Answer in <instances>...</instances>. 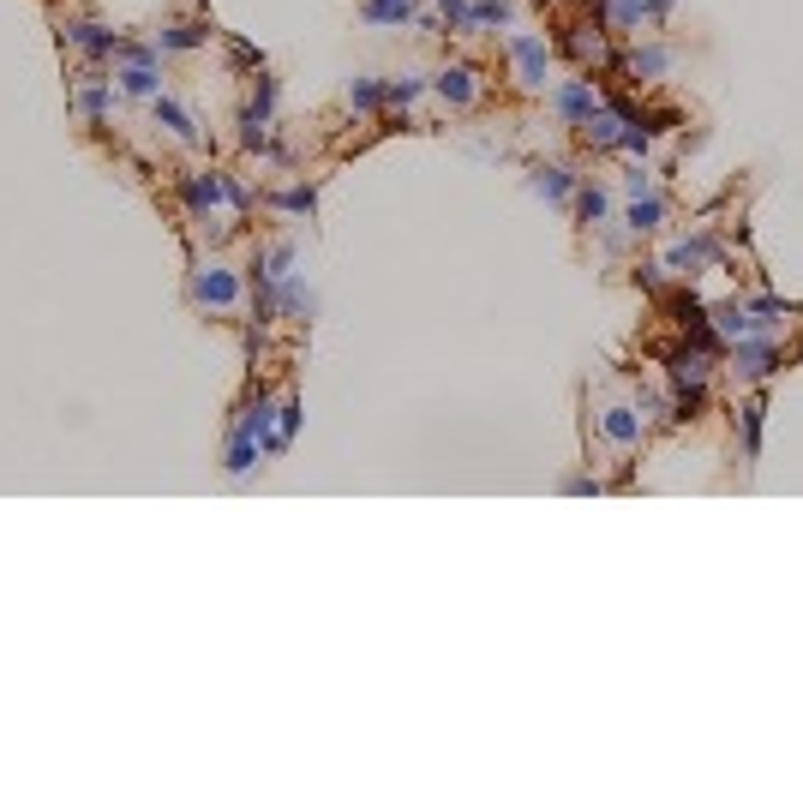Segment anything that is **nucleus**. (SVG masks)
<instances>
[{"label": "nucleus", "mask_w": 803, "mask_h": 797, "mask_svg": "<svg viewBox=\"0 0 803 797\" xmlns=\"http://www.w3.org/2000/svg\"><path fill=\"white\" fill-rule=\"evenodd\" d=\"M180 198H186L192 216H210V210H246V204H252L246 186L228 180V174H186V180H180Z\"/></svg>", "instance_id": "obj_1"}, {"label": "nucleus", "mask_w": 803, "mask_h": 797, "mask_svg": "<svg viewBox=\"0 0 803 797\" xmlns=\"http://www.w3.org/2000/svg\"><path fill=\"white\" fill-rule=\"evenodd\" d=\"M192 306H204V312H234V306H240V270H234V264H198V270H192Z\"/></svg>", "instance_id": "obj_2"}, {"label": "nucleus", "mask_w": 803, "mask_h": 797, "mask_svg": "<svg viewBox=\"0 0 803 797\" xmlns=\"http://www.w3.org/2000/svg\"><path fill=\"white\" fill-rule=\"evenodd\" d=\"M726 360H732V372H738L744 384H768V378L786 366V354H780L768 336H744V342H732V348H726Z\"/></svg>", "instance_id": "obj_3"}, {"label": "nucleus", "mask_w": 803, "mask_h": 797, "mask_svg": "<svg viewBox=\"0 0 803 797\" xmlns=\"http://www.w3.org/2000/svg\"><path fill=\"white\" fill-rule=\"evenodd\" d=\"M510 60H516V78L528 90H546V66H552V48L540 36H510Z\"/></svg>", "instance_id": "obj_4"}, {"label": "nucleus", "mask_w": 803, "mask_h": 797, "mask_svg": "<svg viewBox=\"0 0 803 797\" xmlns=\"http://www.w3.org/2000/svg\"><path fill=\"white\" fill-rule=\"evenodd\" d=\"M714 258H720V240H714V234H690V240H678V246L666 252V270H678V276H702Z\"/></svg>", "instance_id": "obj_5"}, {"label": "nucleus", "mask_w": 803, "mask_h": 797, "mask_svg": "<svg viewBox=\"0 0 803 797\" xmlns=\"http://www.w3.org/2000/svg\"><path fill=\"white\" fill-rule=\"evenodd\" d=\"M600 438L618 444V450L642 444V408H636V402H612V408H600Z\"/></svg>", "instance_id": "obj_6"}, {"label": "nucleus", "mask_w": 803, "mask_h": 797, "mask_svg": "<svg viewBox=\"0 0 803 797\" xmlns=\"http://www.w3.org/2000/svg\"><path fill=\"white\" fill-rule=\"evenodd\" d=\"M120 66H114V78H120V90L126 96H162V78H156V60H144V54H114Z\"/></svg>", "instance_id": "obj_7"}, {"label": "nucleus", "mask_w": 803, "mask_h": 797, "mask_svg": "<svg viewBox=\"0 0 803 797\" xmlns=\"http://www.w3.org/2000/svg\"><path fill=\"white\" fill-rule=\"evenodd\" d=\"M528 186H534V192H540L546 204H570L582 180H576L570 168H558V162H534V174H528Z\"/></svg>", "instance_id": "obj_8"}, {"label": "nucleus", "mask_w": 803, "mask_h": 797, "mask_svg": "<svg viewBox=\"0 0 803 797\" xmlns=\"http://www.w3.org/2000/svg\"><path fill=\"white\" fill-rule=\"evenodd\" d=\"M552 108H558V114H564L570 126H582V120H588V114L600 108V96H594V78H576V84H564V90L552 96Z\"/></svg>", "instance_id": "obj_9"}, {"label": "nucleus", "mask_w": 803, "mask_h": 797, "mask_svg": "<svg viewBox=\"0 0 803 797\" xmlns=\"http://www.w3.org/2000/svg\"><path fill=\"white\" fill-rule=\"evenodd\" d=\"M66 42H72V48H84V54H96V60L120 48V36H114L108 24H90V18H72V24H66Z\"/></svg>", "instance_id": "obj_10"}, {"label": "nucleus", "mask_w": 803, "mask_h": 797, "mask_svg": "<svg viewBox=\"0 0 803 797\" xmlns=\"http://www.w3.org/2000/svg\"><path fill=\"white\" fill-rule=\"evenodd\" d=\"M432 90H438L444 102H456V108H468V102L480 96V84H474V66H444V72L432 78Z\"/></svg>", "instance_id": "obj_11"}, {"label": "nucleus", "mask_w": 803, "mask_h": 797, "mask_svg": "<svg viewBox=\"0 0 803 797\" xmlns=\"http://www.w3.org/2000/svg\"><path fill=\"white\" fill-rule=\"evenodd\" d=\"M150 102H156V126H168L180 144H198V138H204V132H198V120H192L174 96H150Z\"/></svg>", "instance_id": "obj_12"}, {"label": "nucleus", "mask_w": 803, "mask_h": 797, "mask_svg": "<svg viewBox=\"0 0 803 797\" xmlns=\"http://www.w3.org/2000/svg\"><path fill=\"white\" fill-rule=\"evenodd\" d=\"M714 318V336L732 348V342H744V336H756V318L744 312V306H720V312H708Z\"/></svg>", "instance_id": "obj_13"}, {"label": "nucleus", "mask_w": 803, "mask_h": 797, "mask_svg": "<svg viewBox=\"0 0 803 797\" xmlns=\"http://www.w3.org/2000/svg\"><path fill=\"white\" fill-rule=\"evenodd\" d=\"M624 222H630V234H654V228L666 222V204H660L654 192H642V198H630V210H624Z\"/></svg>", "instance_id": "obj_14"}, {"label": "nucleus", "mask_w": 803, "mask_h": 797, "mask_svg": "<svg viewBox=\"0 0 803 797\" xmlns=\"http://www.w3.org/2000/svg\"><path fill=\"white\" fill-rule=\"evenodd\" d=\"M666 66H672V48H660V42H648V48H636V54H630V72H636L642 84H654Z\"/></svg>", "instance_id": "obj_15"}, {"label": "nucleus", "mask_w": 803, "mask_h": 797, "mask_svg": "<svg viewBox=\"0 0 803 797\" xmlns=\"http://www.w3.org/2000/svg\"><path fill=\"white\" fill-rule=\"evenodd\" d=\"M258 456H264V444H258V438H246V432H234V438H228V462H222V468H228V474H252V468H258Z\"/></svg>", "instance_id": "obj_16"}, {"label": "nucleus", "mask_w": 803, "mask_h": 797, "mask_svg": "<svg viewBox=\"0 0 803 797\" xmlns=\"http://www.w3.org/2000/svg\"><path fill=\"white\" fill-rule=\"evenodd\" d=\"M648 12H642V0H600V24L606 30H636Z\"/></svg>", "instance_id": "obj_17"}, {"label": "nucleus", "mask_w": 803, "mask_h": 797, "mask_svg": "<svg viewBox=\"0 0 803 797\" xmlns=\"http://www.w3.org/2000/svg\"><path fill=\"white\" fill-rule=\"evenodd\" d=\"M198 42H204L198 24H168V30H156V48H162V54H186V48H198Z\"/></svg>", "instance_id": "obj_18"}, {"label": "nucleus", "mask_w": 803, "mask_h": 797, "mask_svg": "<svg viewBox=\"0 0 803 797\" xmlns=\"http://www.w3.org/2000/svg\"><path fill=\"white\" fill-rule=\"evenodd\" d=\"M348 108H354V114L384 108V84H378V78H354V84H348Z\"/></svg>", "instance_id": "obj_19"}, {"label": "nucleus", "mask_w": 803, "mask_h": 797, "mask_svg": "<svg viewBox=\"0 0 803 797\" xmlns=\"http://www.w3.org/2000/svg\"><path fill=\"white\" fill-rule=\"evenodd\" d=\"M414 0H366V24H408Z\"/></svg>", "instance_id": "obj_20"}, {"label": "nucleus", "mask_w": 803, "mask_h": 797, "mask_svg": "<svg viewBox=\"0 0 803 797\" xmlns=\"http://www.w3.org/2000/svg\"><path fill=\"white\" fill-rule=\"evenodd\" d=\"M492 24H510V6L504 0H474L468 6V30H492Z\"/></svg>", "instance_id": "obj_21"}, {"label": "nucleus", "mask_w": 803, "mask_h": 797, "mask_svg": "<svg viewBox=\"0 0 803 797\" xmlns=\"http://www.w3.org/2000/svg\"><path fill=\"white\" fill-rule=\"evenodd\" d=\"M276 210H288V216H312V210H318V186H288V192H276Z\"/></svg>", "instance_id": "obj_22"}, {"label": "nucleus", "mask_w": 803, "mask_h": 797, "mask_svg": "<svg viewBox=\"0 0 803 797\" xmlns=\"http://www.w3.org/2000/svg\"><path fill=\"white\" fill-rule=\"evenodd\" d=\"M744 312L768 330V324H780V312H792V300H780V294H756V300H744Z\"/></svg>", "instance_id": "obj_23"}, {"label": "nucleus", "mask_w": 803, "mask_h": 797, "mask_svg": "<svg viewBox=\"0 0 803 797\" xmlns=\"http://www.w3.org/2000/svg\"><path fill=\"white\" fill-rule=\"evenodd\" d=\"M762 414H768V408H762V396H756V402H744V414H738V420H744V456H762Z\"/></svg>", "instance_id": "obj_24"}, {"label": "nucleus", "mask_w": 803, "mask_h": 797, "mask_svg": "<svg viewBox=\"0 0 803 797\" xmlns=\"http://www.w3.org/2000/svg\"><path fill=\"white\" fill-rule=\"evenodd\" d=\"M78 114H84V120H102V114H108V84H84V90H78Z\"/></svg>", "instance_id": "obj_25"}, {"label": "nucleus", "mask_w": 803, "mask_h": 797, "mask_svg": "<svg viewBox=\"0 0 803 797\" xmlns=\"http://www.w3.org/2000/svg\"><path fill=\"white\" fill-rule=\"evenodd\" d=\"M576 210H582V222H606V192L600 186H576Z\"/></svg>", "instance_id": "obj_26"}, {"label": "nucleus", "mask_w": 803, "mask_h": 797, "mask_svg": "<svg viewBox=\"0 0 803 797\" xmlns=\"http://www.w3.org/2000/svg\"><path fill=\"white\" fill-rule=\"evenodd\" d=\"M420 90H426L420 78H390V84H384V102H390V108H408Z\"/></svg>", "instance_id": "obj_27"}, {"label": "nucleus", "mask_w": 803, "mask_h": 797, "mask_svg": "<svg viewBox=\"0 0 803 797\" xmlns=\"http://www.w3.org/2000/svg\"><path fill=\"white\" fill-rule=\"evenodd\" d=\"M252 114H258V120L276 114V78H264V72H258V90H252Z\"/></svg>", "instance_id": "obj_28"}, {"label": "nucleus", "mask_w": 803, "mask_h": 797, "mask_svg": "<svg viewBox=\"0 0 803 797\" xmlns=\"http://www.w3.org/2000/svg\"><path fill=\"white\" fill-rule=\"evenodd\" d=\"M642 12H648V24H666L672 18V0H642Z\"/></svg>", "instance_id": "obj_29"}, {"label": "nucleus", "mask_w": 803, "mask_h": 797, "mask_svg": "<svg viewBox=\"0 0 803 797\" xmlns=\"http://www.w3.org/2000/svg\"><path fill=\"white\" fill-rule=\"evenodd\" d=\"M624 186H630V192L642 198V192H648V168H630V174H624Z\"/></svg>", "instance_id": "obj_30"}]
</instances>
